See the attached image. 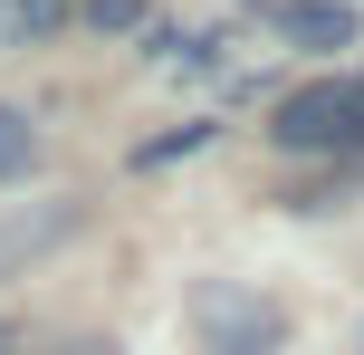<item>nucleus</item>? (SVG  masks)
Segmentation results:
<instances>
[{"label": "nucleus", "mask_w": 364, "mask_h": 355, "mask_svg": "<svg viewBox=\"0 0 364 355\" xmlns=\"http://www.w3.org/2000/svg\"><path fill=\"white\" fill-rule=\"evenodd\" d=\"M192 327L211 355H278V307L240 279H201L192 288Z\"/></svg>", "instance_id": "f03ea898"}, {"label": "nucleus", "mask_w": 364, "mask_h": 355, "mask_svg": "<svg viewBox=\"0 0 364 355\" xmlns=\"http://www.w3.org/2000/svg\"><path fill=\"white\" fill-rule=\"evenodd\" d=\"M269 134L288 154H364V77H307V87H288Z\"/></svg>", "instance_id": "f257e3e1"}, {"label": "nucleus", "mask_w": 364, "mask_h": 355, "mask_svg": "<svg viewBox=\"0 0 364 355\" xmlns=\"http://www.w3.org/2000/svg\"><path fill=\"white\" fill-rule=\"evenodd\" d=\"M58 231H77V202H48V211H29V221H10L0 231V269H19L29 250H48Z\"/></svg>", "instance_id": "20e7f679"}, {"label": "nucleus", "mask_w": 364, "mask_h": 355, "mask_svg": "<svg viewBox=\"0 0 364 355\" xmlns=\"http://www.w3.org/2000/svg\"><path fill=\"white\" fill-rule=\"evenodd\" d=\"M38 173V125L19 106H0V183H29Z\"/></svg>", "instance_id": "39448f33"}, {"label": "nucleus", "mask_w": 364, "mask_h": 355, "mask_svg": "<svg viewBox=\"0 0 364 355\" xmlns=\"http://www.w3.org/2000/svg\"><path fill=\"white\" fill-rule=\"evenodd\" d=\"M77 19L106 29V38H134V29H144V0H77Z\"/></svg>", "instance_id": "423d86ee"}, {"label": "nucleus", "mask_w": 364, "mask_h": 355, "mask_svg": "<svg viewBox=\"0 0 364 355\" xmlns=\"http://www.w3.org/2000/svg\"><path fill=\"white\" fill-rule=\"evenodd\" d=\"M278 38L288 48H355V10L346 0H278Z\"/></svg>", "instance_id": "7ed1b4c3"}, {"label": "nucleus", "mask_w": 364, "mask_h": 355, "mask_svg": "<svg viewBox=\"0 0 364 355\" xmlns=\"http://www.w3.org/2000/svg\"><path fill=\"white\" fill-rule=\"evenodd\" d=\"M0 48H19V19H10V0H0Z\"/></svg>", "instance_id": "0eeeda50"}, {"label": "nucleus", "mask_w": 364, "mask_h": 355, "mask_svg": "<svg viewBox=\"0 0 364 355\" xmlns=\"http://www.w3.org/2000/svg\"><path fill=\"white\" fill-rule=\"evenodd\" d=\"M0 355H10V327H0Z\"/></svg>", "instance_id": "6e6552de"}]
</instances>
